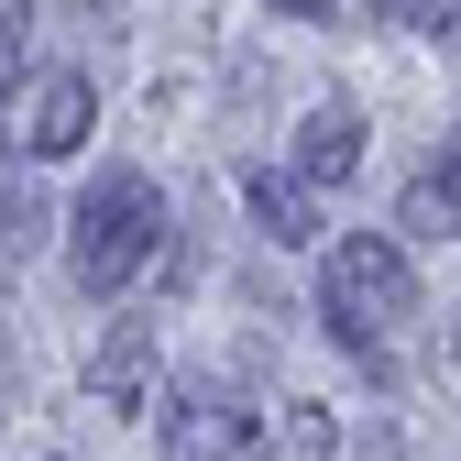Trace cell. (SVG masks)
<instances>
[{"label":"cell","instance_id":"obj_2","mask_svg":"<svg viewBox=\"0 0 461 461\" xmlns=\"http://www.w3.org/2000/svg\"><path fill=\"white\" fill-rule=\"evenodd\" d=\"M319 319H330L340 352H374L395 319H418V275H407V253L374 242V230L330 242V264H319Z\"/></svg>","mask_w":461,"mask_h":461},{"label":"cell","instance_id":"obj_4","mask_svg":"<svg viewBox=\"0 0 461 461\" xmlns=\"http://www.w3.org/2000/svg\"><path fill=\"white\" fill-rule=\"evenodd\" d=\"M154 374H165V352H154V330L143 319H122L88 352V407H110V418H143L154 407Z\"/></svg>","mask_w":461,"mask_h":461},{"label":"cell","instance_id":"obj_7","mask_svg":"<svg viewBox=\"0 0 461 461\" xmlns=\"http://www.w3.org/2000/svg\"><path fill=\"white\" fill-rule=\"evenodd\" d=\"M352 165H363V110L319 99V110H308V132H297V176H308V187H340Z\"/></svg>","mask_w":461,"mask_h":461},{"label":"cell","instance_id":"obj_10","mask_svg":"<svg viewBox=\"0 0 461 461\" xmlns=\"http://www.w3.org/2000/svg\"><path fill=\"white\" fill-rule=\"evenodd\" d=\"M23 44H33V0H0V88L23 77Z\"/></svg>","mask_w":461,"mask_h":461},{"label":"cell","instance_id":"obj_3","mask_svg":"<svg viewBox=\"0 0 461 461\" xmlns=\"http://www.w3.org/2000/svg\"><path fill=\"white\" fill-rule=\"evenodd\" d=\"M12 88H23V154H33V165L77 154V143L99 132V88H88V67H44V77H12Z\"/></svg>","mask_w":461,"mask_h":461},{"label":"cell","instance_id":"obj_8","mask_svg":"<svg viewBox=\"0 0 461 461\" xmlns=\"http://www.w3.org/2000/svg\"><path fill=\"white\" fill-rule=\"evenodd\" d=\"M450 220H461V176L439 154V165H418V187H407V230H418V242H450Z\"/></svg>","mask_w":461,"mask_h":461},{"label":"cell","instance_id":"obj_1","mask_svg":"<svg viewBox=\"0 0 461 461\" xmlns=\"http://www.w3.org/2000/svg\"><path fill=\"white\" fill-rule=\"evenodd\" d=\"M154 253H165V198H154V176H99L88 209L67 220V264H77V285H88V297H122Z\"/></svg>","mask_w":461,"mask_h":461},{"label":"cell","instance_id":"obj_6","mask_svg":"<svg viewBox=\"0 0 461 461\" xmlns=\"http://www.w3.org/2000/svg\"><path fill=\"white\" fill-rule=\"evenodd\" d=\"M242 209H253V230H264V242H285V253H308V242H319V187L297 176V165H253Z\"/></svg>","mask_w":461,"mask_h":461},{"label":"cell","instance_id":"obj_9","mask_svg":"<svg viewBox=\"0 0 461 461\" xmlns=\"http://www.w3.org/2000/svg\"><path fill=\"white\" fill-rule=\"evenodd\" d=\"M33 220H44L33 176H12V187H0V253H23V242H33Z\"/></svg>","mask_w":461,"mask_h":461},{"label":"cell","instance_id":"obj_11","mask_svg":"<svg viewBox=\"0 0 461 461\" xmlns=\"http://www.w3.org/2000/svg\"><path fill=\"white\" fill-rule=\"evenodd\" d=\"M275 12H285V23H330L340 0H275Z\"/></svg>","mask_w":461,"mask_h":461},{"label":"cell","instance_id":"obj_5","mask_svg":"<svg viewBox=\"0 0 461 461\" xmlns=\"http://www.w3.org/2000/svg\"><path fill=\"white\" fill-rule=\"evenodd\" d=\"M165 461H264V429H253V407L176 395V418H165Z\"/></svg>","mask_w":461,"mask_h":461}]
</instances>
